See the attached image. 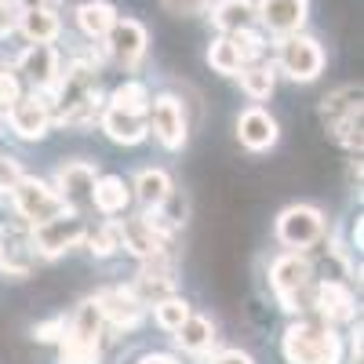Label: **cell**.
Masks as SVG:
<instances>
[{
	"mask_svg": "<svg viewBox=\"0 0 364 364\" xmlns=\"http://www.w3.org/2000/svg\"><path fill=\"white\" fill-rule=\"evenodd\" d=\"M44 99H48L51 120H58V124L84 128V124H91V120H99V113H102L99 63H91V58H77L66 73H58L55 87L48 91Z\"/></svg>",
	"mask_w": 364,
	"mask_h": 364,
	"instance_id": "6da1fadb",
	"label": "cell"
},
{
	"mask_svg": "<svg viewBox=\"0 0 364 364\" xmlns=\"http://www.w3.org/2000/svg\"><path fill=\"white\" fill-rule=\"evenodd\" d=\"M288 364H343V339L324 321H299L281 339Z\"/></svg>",
	"mask_w": 364,
	"mask_h": 364,
	"instance_id": "7a4b0ae2",
	"label": "cell"
},
{
	"mask_svg": "<svg viewBox=\"0 0 364 364\" xmlns=\"http://www.w3.org/2000/svg\"><path fill=\"white\" fill-rule=\"evenodd\" d=\"M321 120L328 135L350 154H360V84H343L321 99Z\"/></svg>",
	"mask_w": 364,
	"mask_h": 364,
	"instance_id": "3957f363",
	"label": "cell"
},
{
	"mask_svg": "<svg viewBox=\"0 0 364 364\" xmlns=\"http://www.w3.org/2000/svg\"><path fill=\"white\" fill-rule=\"evenodd\" d=\"M314 262L302 255V252H288L277 262L269 266V288L273 295L281 299V306L288 314L299 310H310V299H314Z\"/></svg>",
	"mask_w": 364,
	"mask_h": 364,
	"instance_id": "277c9868",
	"label": "cell"
},
{
	"mask_svg": "<svg viewBox=\"0 0 364 364\" xmlns=\"http://www.w3.org/2000/svg\"><path fill=\"white\" fill-rule=\"evenodd\" d=\"M84 233H87V223L80 219V211H58V215L29 226V240H33V252L44 255V259H58L66 255L70 248L84 245Z\"/></svg>",
	"mask_w": 364,
	"mask_h": 364,
	"instance_id": "5b68a950",
	"label": "cell"
},
{
	"mask_svg": "<svg viewBox=\"0 0 364 364\" xmlns=\"http://www.w3.org/2000/svg\"><path fill=\"white\" fill-rule=\"evenodd\" d=\"M273 70L284 73L288 80L310 84L324 70V48L306 33H288L277 41V63H273Z\"/></svg>",
	"mask_w": 364,
	"mask_h": 364,
	"instance_id": "8992f818",
	"label": "cell"
},
{
	"mask_svg": "<svg viewBox=\"0 0 364 364\" xmlns=\"http://www.w3.org/2000/svg\"><path fill=\"white\" fill-rule=\"evenodd\" d=\"M8 193H11L15 215L22 223H29V226H37V223L58 215V211H66V204L58 200L55 186H48V182H41V178H29V175H22L18 182H11Z\"/></svg>",
	"mask_w": 364,
	"mask_h": 364,
	"instance_id": "52a82bcc",
	"label": "cell"
},
{
	"mask_svg": "<svg viewBox=\"0 0 364 364\" xmlns=\"http://www.w3.org/2000/svg\"><path fill=\"white\" fill-rule=\"evenodd\" d=\"M324 237V215L314 204H291L277 215V240L291 252H306L321 245Z\"/></svg>",
	"mask_w": 364,
	"mask_h": 364,
	"instance_id": "ba28073f",
	"label": "cell"
},
{
	"mask_svg": "<svg viewBox=\"0 0 364 364\" xmlns=\"http://www.w3.org/2000/svg\"><path fill=\"white\" fill-rule=\"evenodd\" d=\"M15 73H18V80H26L33 87V95H48L58 80V73H63V63H58V51L51 44H29L18 55Z\"/></svg>",
	"mask_w": 364,
	"mask_h": 364,
	"instance_id": "9c48e42d",
	"label": "cell"
},
{
	"mask_svg": "<svg viewBox=\"0 0 364 364\" xmlns=\"http://www.w3.org/2000/svg\"><path fill=\"white\" fill-rule=\"evenodd\" d=\"M146 44H149V33H146V26L139 18H117L113 29L102 37L106 55L113 58L117 66H124V70H132V66L142 63Z\"/></svg>",
	"mask_w": 364,
	"mask_h": 364,
	"instance_id": "30bf717a",
	"label": "cell"
},
{
	"mask_svg": "<svg viewBox=\"0 0 364 364\" xmlns=\"http://www.w3.org/2000/svg\"><path fill=\"white\" fill-rule=\"evenodd\" d=\"M149 132H154L161 139L164 149H182L186 146V109H182V102L175 95H157V99H149Z\"/></svg>",
	"mask_w": 364,
	"mask_h": 364,
	"instance_id": "8fae6325",
	"label": "cell"
},
{
	"mask_svg": "<svg viewBox=\"0 0 364 364\" xmlns=\"http://www.w3.org/2000/svg\"><path fill=\"white\" fill-rule=\"evenodd\" d=\"M95 164H87V161H66L63 168H58L55 175V193L58 200H63L70 211H84L91 208V190H95Z\"/></svg>",
	"mask_w": 364,
	"mask_h": 364,
	"instance_id": "7c38bea8",
	"label": "cell"
},
{
	"mask_svg": "<svg viewBox=\"0 0 364 364\" xmlns=\"http://www.w3.org/2000/svg\"><path fill=\"white\" fill-rule=\"evenodd\" d=\"M310 15V0H255V22H262L273 37L302 33Z\"/></svg>",
	"mask_w": 364,
	"mask_h": 364,
	"instance_id": "4fadbf2b",
	"label": "cell"
},
{
	"mask_svg": "<svg viewBox=\"0 0 364 364\" xmlns=\"http://www.w3.org/2000/svg\"><path fill=\"white\" fill-rule=\"evenodd\" d=\"M33 240H29V230H22L18 223H0V269L8 277H26L33 269Z\"/></svg>",
	"mask_w": 364,
	"mask_h": 364,
	"instance_id": "5bb4252c",
	"label": "cell"
},
{
	"mask_svg": "<svg viewBox=\"0 0 364 364\" xmlns=\"http://www.w3.org/2000/svg\"><path fill=\"white\" fill-rule=\"evenodd\" d=\"M8 124L18 139L26 142H41L51 128V109L44 95H22L18 102L8 106Z\"/></svg>",
	"mask_w": 364,
	"mask_h": 364,
	"instance_id": "9a60e30c",
	"label": "cell"
},
{
	"mask_svg": "<svg viewBox=\"0 0 364 364\" xmlns=\"http://www.w3.org/2000/svg\"><path fill=\"white\" fill-rule=\"evenodd\" d=\"M310 310H317L324 321H353L357 317L353 288L343 284V281H321V284H314Z\"/></svg>",
	"mask_w": 364,
	"mask_h": 364,
	"instance_id": "2e32d148",
	"label": "cell"
},
{
	"mask_svg": "<svg viewBox=\"0 0 364 364\" xmlns=\"http://www.w3.org/2000/svg\"><path fill=\"white\" fill-rule=\"evenodd\" d=\"M237 139H240V146H248L252 154H262V149L277 146L281 128L262 106H252V109H245L237 117Z\"/></svg>",
	"mask_w": 364,
	"mask_h": 364,
	"instance_id": "e0dca14e",
	"label": "cell"
},
{
	"mask_svg": "<svg viewBox=\"0 0 364 364\" xmlns=\"http://www.w3.org/2000/svg\"><path fill=\"white\" fill-rule=\"evenodd\" d=\"M164 245L168 240L149 226V219L146 215H139V219H124L120 223V248H128L135 259H142V262H154V259H161L164 255Z\"/></svg>",
	"mask_w": 364,
	"mask_h": 364,
	"instance_id": "ac0fdd59",
	"label": "cell"
},
{
	"mask_svg": "<svg viewBox=\"0 0 364 364\" xmlns=\"http://www.w3.org/2000/svg\"><path fill=\"white\" fill-rule=\"evenodd\" d=\"M95 302H99L106 324H113V328H135L146 314V306L135 299L132 288H106L95 295Z\"/></svg>",
	"mask_w": 364,
	"mask_h": 364,
	"instance_id": "d6986e66",
	"label": "cell"
},
{
	"mask_svg": "<svg viewBox=\"0 0 364 364\" xmlns=\"http://www.w3.org/2000/svg\"><path fill=\"white\" fill-rule=\"evenodd\" d=\"M132 291H135V299L142 302V306H146V302H161V299L175 295V269L164 262V255L142 266V273H139V281H135Z\"/></svg>",
	"mask_w": 364,
	"mask_h": 364,
	"instance_id": "ffe728a7",
	"label": "cell"
},
{
	"mask_svg": "<svg viewBox=\"0 0 364 364\" xmlns=\"http://www.w3.org/2000/svg\"><path fill=\"white\" fill-rule=\"evenodd\" d=\"M99 128H102L113 142H120V146H139V142L149 135L146 117L124 113V109H113V106H106V109L99 113Z\"/></svg>",
	"mask_w": 364,
	"mask_h": 364,
	"instance_id": "44dd1931",
	"label": "cell"
},
{
	"mask_svg": "<svg viewBox=\"0 0 364 364\" xmlns=\"http://www.w3.org/2000/svg\"><path fill=\"white\" fill-rule=\"evenodd\" d=\"M102 331H106V317L95 299H84L77 314L66 321V339H77L84 346H102Z\"/></svg>",
	"mask_w": 364,
	"mask_h": 364,
	"instance_id": "7402d4cb",
	"label": "cell"
},
{
	"mask_svg": "<svg viewBox=\"0 0 364 364\" xmlns=\"http://www.w3.org/2000/svg\"><path fill=\"white\" fill-rule=\"evenodd\" d=\"M18 33L26 37V44H55L63 33V18L55 8H26L18 18Z\"/></svg>",
	"mask_w": 364,
	"mask_h": 364,
	"instance_id": "603a6c76",
	"label": "cell"
},
{
	"mask_svg": "<svg viewBox=\"0 0 364 364\" xmlns=\"http://www.w3.org/2000/svg\"><path fill=\"white\" fill-rule=\"evenodd\" d=\"M132 204V190L120 175H99L95 190H91V208H99L102 215H124Z\"/></svg>",
	"mask_w": 364,
	"mask_h": 364,
	"instance_id": "cb8c5ba5",
	"label": "cell"
},
{
	"mask_svg": "<svg viewBox=\"0 0 364 364\" xmlns=\"http://www.w3.org/2000/svg\"><path fill=\"white\" fill-rule=\"evenodd\" d=\"M211 22L223 37L240 33V29L255 26V0H215L211 4Z\"/></svg>",
	"mask_w": 364,
	"mask_h": 364,
	"instance_id": "d4e9b609",
	"label": "cell"
},
{
	"mask_svg": "<svg viewBox=\"0 0 364 364\" xmlns=\"http://www.w3.org/2000/svg\"><path fill=\"white\" fill-rule=\"evenodd\" d=\"M135 197L146 211H157L171 200V175L164 168H146L135 178Z\"/></svg>",
	"mask_w": 364,
	"mask_h": 364,
	"instance_id": "484cf974",
	"label": "cell"
},
{
	"mask_svg": "<svg viewBox=\"0 0 364 364\" xmlns=\"http://www.w3.org/2000/svg\"><path fill=\"white\" fill-rule=\"evenodd\" d=\"M117 8L109 4V0H84V4L77 8V26H80V33L91 37V41H102L113 22H117Z\"/></svg>",
	"mask_w": 364,
	"mask_h": 364,
	"instance_id": "4316f807",
	"label": "cell"
},
{
	"mask_svg": "<svg viewBox=\"0 0 364 364\" xmlns=\"http://www.w3.org/2000/svg\"><path fill=\"white\" fill-rule=\"evenodd\" d=\"M240 87H245V95L252 102H262L273 95V87H277V70H273V63H248V66H240Z\"/></svg>",
	"mask_w": 364,
	"mask_h": 364,
	"instance_id": "83f0119b",
	"label": "cell"
},
{
	"mask_svg": "<svg viewBox=\"0 0 364 364\" xmlns=\"http://www.w3.org/2000/svg\"><path fill=\"white\" fill-rule=\"evenodd\" d=\"M175 343L186 350V353H208L211 343H215V324H211L208 317L190 314L186 321H182V328L175 331Z\"/></svg>",
	"mask_w": 364,
	"mask_h": 364,
	"instance_id": "f1b7e54d",
	"label": "cell"
},
{
	"mask_svg": "<svg viewBox=\"0 0 364 364\" xmlns=\"http://www.w3.org/2000/svg\"><path fill=\"white\" fill-rule=\"evenodd\" d=\"M109 106H113V109H124V113L146 117V109H149V87H146L142 80H124V84H117L113 95H109Z\"/></svg>",
	"mask_w": 364,
	"mask_h": 364,
	"instance_id": "f546056e",
	"label": "cell"
},
{
	"mask_svg": "<svg viewBox=\"0 0 364 364\" xmlns=\"http://www.w3.org/2000/svg\"><path fill=\"white\" fill-rule=\"evenodd\" d=\"M208 66L215 70V73H223V77H237L245 63H240V55H237L233 41L219 33L215 41H211V48H208Z\"/></svg>",
	"mask_w": 364,
	"mask_h": 364,
	"instance_id": "4dcf8cb0",
	"label": "cell"
},
{
	"mask_svg": "<svg viewBox=\"0 0 364 364\" xmlns=\"http://www.w3.org/2000/svg\"><path fill=\"white\" fill-rule=\"evenodd\" d=\"M193 310H190V302L186 299H178V295H168V299H161V302H154V317H157V324L164 328V331H175L182 328V321H186Z\"/></svg>",
	"mask_w": 364,
	"mask_h": 364,
	"instance_id": "1f68e13d",
	"label": "cell"
},
{
	"mask_svg": "<svg viewBox=\"0 0 364 364\" xmlns=\"http://www.w3.org/2000/svg\"><path fill=\"white\" fill-rule=\"evenodd\" d=\"M84 240H87V248L95 259H109V255L120 252V223H106L99 230H87Z\"/></svg>",
	"mask_w": 364,
	"mask_h": 364,
	"instance_id": "d6a6232c",
	"label": "cell"
},
{
	"mask_svg": "<svg viewBox=\"0 0 364 364\" xmlns=\"http://www.w3.org/2000/svg\"><path fill=\"white\" fill-rule=\"evenodd\" d=\"M230 41H233V48H237V55H240V63H259L262 58V51H266V37L259 33V29L252 26V29H240V33H230Z\"/></svg>",
	"mask_w": 364,
	"mask_h": 364,
	"instance_id": "836d02e7",
	"label": "cell"
},
{
	"mask_svg": "<svg viewBox=\"0 0 364 364\" xmlns=\"http://www.w3.org/2000/svg\"><path fill=\"white\" fill-rule=\"evenodd\" d=\"M99 346H84V343H77V339H66L63 336V343H58V364H99Z\"/></svg>",
	"mask_w": 364,
	"mask_h": 364,
	"instance_id": "e575fe53",
	"label": "cell"
},
{
	"mask_svg": "<svg viewBox=\"0 0 364 364\" xmlns=\"http://www.w3.org/2000/svg\"><path fill=\"white\" fill-rule=\"evenodd\" d=\"M18 99H22V80H18L15 66H0V109H8Z\"/></svg>",
	"mask_w": 364,
	"mask_h": 364,
	"instance_id": "d590c367",
	"label": "cell"
},
{
	"mask_svg": "<svg viewBox=\"0 0 364 364\" xmlns=\"http://www.w3.org/2000/svg\"><path fill=\"white\" fill-rule=\"evenodd\" d=\"M18 18H22V8L11 4V0H0V41L18 33Z\"/></svg>",
	"mask_w": 364,
	"mask_h": 364,
	"instance_id": "8d00e7d4",
	"label": "cell"
},
{
	"mask_svg": "<svg viewBox=\"0 0 364 364\" xmlns=\"http://www.w3.org/2000/svg\"><path fill=\"white\" fill-rule=\"evenodd\" d=\"M63 336H66V317H55V321H44L33 328L37 343H63Z\"/></svg>",
	"mask_w": 364,
	"mask_h": 364,
	"instance_id": "74e56055",
	"label": "cell"
},
{
	"mask_svg": "<svg viewBox=\"0 0 364 364\" xmlns=\"http://www.w3.org/2000/svg\"><path fill=\"white\" fill-rule=\"evenodd\" d=\"M208 364H255L245 350H223V353H215Z\"/></svg>",
	"mask_w": 364,
	"mask_h": 364,
	"instance_id": "f35d334b",
	"label": "cell"
},
{
	"mask_svg": "<svg viewBox=\"0 0 364 364\" xmlns=\"http://www.w3.org/2000/svg\"><path fill=\"white\" fill-rule=\"evenodd\" d=\"M204 4H208V0H164V8H171L178 15H197Z\"/></svg>",
	"mask_w": 364,
	"mask_h": 364,
	"instance_id": "ab89813d",
	"label": "cell"
},
{
	"mask_svg": "<svg viewBox=\"0 0 364 364\" xmlns=\"http://www.w3.org/2000/svg\"><path fill=\"white\" fill-rule=\"evenodd\" d=\"M139 364H178L175 357H168V353H146Z\"/></svg>",
	"mask_w": 364,
	"mask_h": 364,
	"instance_id": "60d3db41",
	"label": "cell"
},
{
	"mask_svg": "<svg viewBox=\"0 0 364 364\" xmlns=\"http://www.w3.org/2000/svg\"><path fill=\"white\" fill-rule=\"evenodd\" d=\"M11 4H18V8L26 11V8H44V4H48V0H11Z\"/></svg>",
	"mask_w": 364,
	"mask_h": 364,
	"instance_id": "b9f144b4",
	"label": "cell"
},
{
	"mask_svg": "<svg viewBox=\"0 0 364 364\" xmlns=\"http://www.w3.org/2000/svg\"><path fill=\"white\" fill-rule=\"evenodd\" d=\"M0 157H4V154H0Z\"/></svg>",
	"mask_w": 364,
	"mask_h": 364,
	"instance_id": "7bdbcfd3",
	"label": "cell"
}]
</instances>
